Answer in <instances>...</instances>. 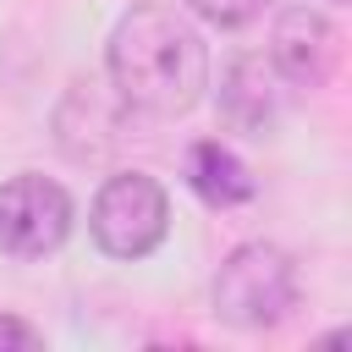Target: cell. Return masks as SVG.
Listing matches in <instances>:
<instances>
[{
  "mask_svg": "<svg viewBox=\"0 0 352 352\" xmlns=\"http://www.w3.org/2000/svg\"><path fill=\"white\" fill-rule=\"evenodd\" d=\"M104 66H110V88L121 110H138L154 121L187 116L209 88L204 33L170 6H132L110 28Z\"/></svg>",
  "mask_w": 352,
  "mask_h": 352,
  "instance_id": "obj_1",
  "label": "cell"
},
{
  "mask_svg": "<svg viewBox=\"0 0 352 352\" xmlns=\"http://www.w3.org/2000/svg\"><path fill=\"white\" fill-rule=\"evenodd\" d=\"M297 308V264L275 242H242L214 270V314L236 330H270Z\"/></svg>",
  "mask_w": 352,
  "mask_h": 352,
  "instance_id": "obj_2",
  "label": "cell"
},
{
  "mask_svg": "<svg viewBox=\"0 0 352 352\" xmlns=\"http://www.w3.org/2000/svg\"><path fill=\"white\" fill-rule=\"evenodd\" d=\"M88 231L110 258H148L170 231V198L148 170H116L94 192Z\"/></svg>",
  "mask_w": 352,
  "mask_h": 352,
  "instance_id": "obj_3",
  "label": "cell"
},
{
  "mask_svg": "<svg viewBox=\"0 0 352 352\" xmlns=\"http://www.w3.org/2000/svg\"><path fill=\"white\" fill-rule=\"evenodd\" d=\"M72 236V192L38 170L0 182V253L44 258Z\"/></svg>",
  "mask_w": 352,
  "mask_h": 352,
  "instance_id": "obj_4",
  "label": "cell"
},
{
  "mask_svg": "<svg viewBox=\"0 0 352 352\" xmlns=\"http://www.w3.org/2000/svg\"><path fill=\"white\" fill-rule=\"evenodd\" d=\"M270 66L286 88H324L341 66V33L324 11L314 6H292L275 16L270 33Z\"/></svg>",
  "mask_w": 352,
  "mask_h": 352,
  "instance_id": "obj_5",
  "label": "cell"
},
{
  "mask_svg": "<svg viewBox=\"0 0 352 352\" xmlns=\"http://www.w3.org/2000/svg\"><path fill=\"white\" fill-rule=\"evenodd\" d=\"M280 110V77L264 55H242L231 60L226 82H220V116L236 126V132H270Z\"/></svg>",
  "mask_w": 352,
  "mask_h": 352,
  "instance_id": "obj_6",
  "label": "cell"
},
{
  "mask_svg": "<svg viewBox=\"0 0 352 352\" xmlns=\"http://www.w3.org/2000/svg\"><path fill=\"white\" fill-rule=\"evenodd\" d=\"M187 187H192L209 209H236V204H248V198L258 192V182H253V170L242 165V154L226 148L220 138H198V143L187 148Z\"/></svg>",
  "mask_w": 352,
  "mask_h": 352,
  "instance_id": "obj_7",
  "label": "cell"
},
{
  "mask_svg": "<svg viewBox=\"0 0 352 352\" xmlns=\"http://www.w3.org/2000/svg\"><path fill=\"white\" fill-rule=\"evenodd\" d=\"M187 6L214 28H242V22H253L264 11V0H187Z\"/></svg>",
  "mask_w": 352,
  "mask_h": 352,
  "instance_id": "obj_8",
  "label": "cell"
},
{
  "mask_svg": "<svg viewBox=\"0 0 352 352\" xmlns=\"http://www.w3.org/2000/svg\"><path fill=\"white\" fill-rule=\"evenodd\" d=\"M0 346H44V330L16 314H0Z\"/></svg>",
  "mask_w": 352,
  "mask_h": 352,
  "instance_id": "obj_9",
  "label": "cell"
}]
</instances>
